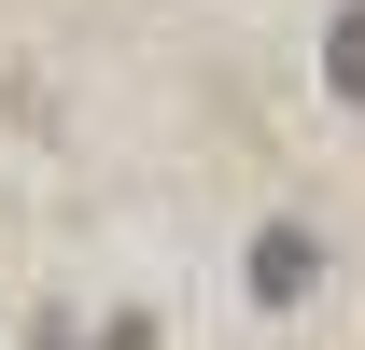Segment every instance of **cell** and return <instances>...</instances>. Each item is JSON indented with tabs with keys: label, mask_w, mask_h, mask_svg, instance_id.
I'll return each instance as SVG.
<instances>
[{
	"label": "cell",
	"mask_w": 365,
	"mask_h": 350,
	"mask_svg": "<svg viewBox=\"0 0 365 350\" xmlns=\"http://www.w3.org/2000/svg\"><path fill=\"white\" fill-rule=\"evenodd\" d=\"M253 295H309V238H295V224L253 238Z\"/></svg>",
	"instance_id": "obj_1"
},
{
	"label": "cell",
	"mask_w": 365,
	"mask_h": 350,
	"mask_svg": "<svg viewBox=\"0 0 365 350\" xmlns=\"http://www.w3.org/2000/svg\"><path fill=\"white\" fill-rule=\"evenodd\" d=\"M337 98H365V14H337Z\"/></svg>",
	"instance_id": "obj_2"
},
{
	"label": "cell",
	"mask_w": 365,
	"mask_h": 350,
	"mask_svg": "<svg viewBox=\"0 0 365 350\" xmlns=\"http://www.w3.org/2000/svg\"><path fill=\"white\" fill-rule=\"evenodd\" d=\"M113 350H155V322H113Z\"/></svg>",
	"instance_id": "obj_3"
}]
</instances>
